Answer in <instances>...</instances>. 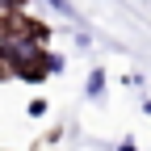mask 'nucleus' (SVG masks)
Instances as JSON below:
<instances>
[{"instance_id":"obj_1","label":"nucleus","mask_w":151,"mask_h":151,"mask_svg":"<svg viewBox=\"0 0 151 151\" xmlns=\"http://www.w3.org/2000/svg\"><path fill=\"white\" fill-rule=\"evenodd\" d=\"M0 76H17V80H29L38 84L46 71V50L42 42H34V38H13V42H0Z\"/></svg>"},{"instance_id":"obj_2","label":"nucleus","mask_w":151,"mask_h":151,"mask_svg":"<svg viewBox=\"0 0 151 151\" xmlns=\"http://www.w3.org/2000/svg\"><path fill=\"white\" fill-rule=\"evenodd\" d=\"M46 25L29 21L21 13H0V42H13V38H34V42H46Z\"/></svg>"},{"instance_id":"obj_3","label":"nucleus","mask_w":151,"mask_h":151,"mask_svg":"<svg viewBox=\"0 0 151 151\" xmlns=\"http://www.w3.org/2000/svg\"><path fill=\"white\" fill-rule=\"evenodd\" d=\"M84 92H88L92 101H97L101 92H105V67H92V71H88V84H84Z\"/></svg>"},{"instance_id":"obj_4","label":"nucleus","mask_w":151,"mask_h":151,"mask_svg":"<svg viewBox=\"0 0 151 151\" xmlns=\"http://www.w3.org/2000/svg\"><path fill=\"white\" fill-rule=\"evenodd\" d=\"M63 67H67V59H63V55H46V71H50V76H59Z\"/></svg>"},{"instance_id":"obj_5","label":"nucleus","mask_w":151,"mask_h":151,"mask_svg":"<svg viewBox=\"0 0 151 151\" xmlns=\"http://www.w3.org/2000/svg\"><path fill=\"white\" fill-rule=\"evenodd\" d=\"M25 109H29V118H42V113H46V97H34Z\"/></svg>"},{"instance_id":"obj_6","label":"nucleus","mask_w":151,"mask_h":151,"mask_svg":"<svg viewBox=\"0 0 151 151\" xmlns=\"http://www.w3.org/2000/svg\"><path fill=\"white\" fill-rule=\"evenodd\" d=\"M46 4H50V9H55V13H67V17H71V13H76V9H71V0H46Z\"/></svg>"},{"instance_id":"obj_7","label":"nucleus","mask_w":151,"mask_h":151,"mask_svg":"<svg viewBox=\"0 0 151 151\" xmlns=\"http://www.w3.org/2000/svg\"><path fill=\"white\" fill-rule=\"evenodd\" d=\"M21 4H25V0H0V13H17Z\"/></svg>"},{"instance_id":"obj_8","label":"nucleus","mask_w":151,"mask_h":151,"mask_svg":"<svg viewBox=\"0 0 151 151\" xmlns=\"http://www.w3.org/2000/svg\"><path fill=\"white\" fill-rule=\"evenodd\" d=\"M118 151H139V147H134V139H122V143H118Z\"/></svg>"}]
</instances>
